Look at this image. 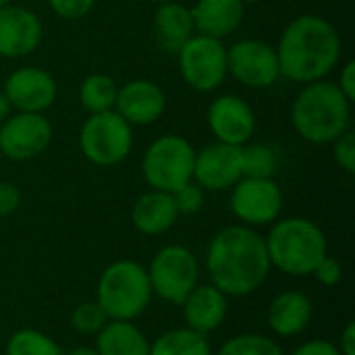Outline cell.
<instances>
[{"mask_svg":"<svg viewBox=\"0 0 355 355\" xmlns=\"http://www.w3.org/2000/svg\"><path fill=\"white\" fill-rule=\"evenodd\" d=\"M54 129L42 112H10L0 123V156L12 162L33 160L52 144Z\"/></svg>","mask_w":355,"mask_h":355,"instance_id":"7c38bea8","label":"cell"},{"mask_svg":"<svg viewBox=\"0 0 355 355\" xmlns=\"http://www.w3.org/2000/svg\"><path fill=\"white\" fill-rule=\"evenodd\" d=\"M337 347H339V354L341 355H355V322L354 320H349V322L343 327V331H341V335H339V343H337Z\"/></svg>","mask_w":355,"mask_h":355,"instance_id":"8d00e7d4","label":"cell"},{"mask_svg":"<svg viewBox=\"0 0 355 355\" xmlns=\"http://www.w3.org/2000/svg\"><path fill=\"white\" fill-rule=\"evenodd\" d=\"M8 2H12V0H0V6H4V4H8Z\"/></svg>","mask_w":355,"mask_h":355,"instance_id":"b9f144b4","label":"cell"},{"mask_svg":"<svg viewBox=\"0 0 355 355\" xmlns=\"http://www.w3.org/2000/svg\"><path fill=\"white\" fill-rule=\"evenodd\" d=\"M310 277H314L316 283L322 285V287H335V285H339L343 281V266H341V262L337 258L327 256V258H322L318 262V266L312 270Z\"/></svg>","mask_w":355,"mask_h":355,"instance_id":"d6a6232c","label":"cell"},{"mask_svg":"<svg viewBox=\"0 0 355 355\" xmlns=\"http://www.w3.org/2000/svg\"><path fill=\"white\" fill-rule=\"evenodd\" d=\"M241 171L243 177L275 179L279 171V154L270 144H245L241 146Z\"/></svg>","mask_w":355,"mask_h":355,"instance_id":"4316f807","label":"cell"},{"mask_svg":"<svg viewBox=\"0 0 355 355\" xmlns=\"http://www.w3.org/2000/svg\"><path fill=\"white\" fill-rule=\"evenodd\" d=\"M150 355H214L206 335L187 327L171 329L150 341Z\"/></svg>","mask_w":355,"mask_h":355,"instance_id":"cb8c5ba5","label":"cell"},{"mask_svg":"<svg viewBox=\"0 0 355 355\" xmlns=\"http://www.w3.org/2000/svg\"><path fill=\"white\" fill-rule=\"evenodd\" d=\"M154 297L181 306L189 291L200 283V260L198 256L179 243L160 248L150 264L146 266Z\"/></svg>","mask_w":355,"mask_h":355,"instance_id":"ba28073f","label":"cell"},{"mask_svg":"<svg viewBox=\"0 0 355 355\" xmlns=\"http://www.w3.org/2000/svg\"><path fill=\"white\" fill-rule=\"evenodd\" d=\"M96 0H48L50 10L62 21H79L94 8Z\"/></svg>","mask_w":355,"mask_h":355,"instance_id":"1f68e13d","label":"cell"},{"mask_svg":"<svg viewBox=\"0 0 355 355\" xmlns=\"http://www.w3.org/2000/svg\"><path fill=\"white\" fill-rule=\"evenodd\" d=\"M179 308L187 329L210 335L225 322L229 312V297L212 283H198Z\"/></svg>","mask_w":355,"mask_h":355,"instance_id":"d6986e66","label":"cell"},{"mask_svg":"<svg viewBox=\"0 0 355 355\" xmlns=\"http://www.w3.org/2000/svg\"><path fill=\"white\" fill-rule=\"evenodd\" d=\"M227 73L250 89H268L281 79L277 48L256 37L237 40L227 46Z\"/></svg>","mask_w":355,"mask_h":355,"instance_id":"8fae6325","label":"cell"},{"mask_svg":"<svg viewBox=\"0 0 355 355\" xmlns=\"http://www.w3.org/2000/svg\"><path fill=\"white\" fill-rule=\"evenodd\" d=\"M0 158H2V156H0Z\"/></svg>","mask_w":355,"mask_h":355,"instance_id":"7bdbcfd3","label":"cell"},{"mask_svg":"<svg viewBox=\"0 0 355 355\" xmlns=\"http://www.w3.org/2000/svg\"><path fill=\"white\" fill-rule=\"evenodd\" d=\"M289 355H341L337 343L329 339H310L302 345H297Z\"/></svg>","mask_w":355,"mask_h":355,"instance_id":"e575fe53","label":"cell"},{"mask_svg":"<svg viewBox=\"0 0 355 355\" xmlns=\"http://www.w3.org/2000/svg\"><path fill=\"white\" fill-rule=\"evenodd\" d=\"M148 2H152L156 6V4H162V2H168V0H148Z\"/></svg>","mask_w":355,"mask_h":355,"instance_id":"60d3db41","label":"cell"},{"mask_svg":"<svg viewBox=\"0 0 355 355\" xmlns=\"http://www.w3.org/2000/svg\"><path fill=\"white\" fill-rule=\"evenodd\" d=\"M275 48L281 77L297 85L329 79L343 58L339 29L327 17L314 12L291 19Z\"/></svg>","mask_w":355,"mask_h":355,"instance_id":"7a4b0ae2","label":"cell"},{"mask_svg":"<svg viewBox=\"0 0 355 355\" xmlns=\"http://www.w3.org/2000/svg\"><path fill=\"white\" fill-rule=\"evenodd\" d=\"M154 300L144 264L123 258L110 262L98 277L96 302L108 320H133L146 314Z\"/></svg>","mask_w":355,"mask_h":355,"instance_id":"5b68a950","label":"cell"},{"mask_svg":"<svg viewBox=\"0 0 355 355\" xmlns=\"http://www.w3.org/2000/svg\"><path fill=\"white\" fill-rule=\"evenodd\" d=\"M114 110L131 127H148L164 114L166 94L152 79H131L119 85Z\"/></svg>","mask_w":355,"mask_h":355,"instance_id":"e0dca14e","label":"cell"},{"mask_svg":"<svg viewBox=\"0 0 355 355\" xmlns=\"http://www.w3.org/2000/svg\"><path fill=\"white\" fill-rule=\"evenodd\" d=\"M106 322H108V316L104 314V310L100 308L96 300L81 302L71 312V327L75 333L83 337H92V335L96 337L104 329Z\"/></svg>","mask_w":355,"mask_h":355,"instance_id":"f1b7e54d","label":"cell"},{"mask_svg":"<svg viewBox=\"0 0 355 355\" xmlns=\"http://www.w3.org/2000/svg\"><path fill=\"white\" fill-rule=\"evenodd\" d=\"M44 40V23L27 6H0V58L19 60L33 54Z\"/></svg>","mask_w":355,"mask_h":355,"instance_id":"9a60e30c","label":"cell"},{"mask_svg":"<svg viewBox=\"0 0 355 355\" xmlns=\"http://www.w3.org/2000/svg\"><path fill=\"white\" fill-rule=\"evenodd\" d=\"M352 104L331 79L306 83L293 98L289 112L291 125L308 144H333L352 129Z\"/></svg>","mask_w":355,"mask_h":355,"instance_id":"3957f363","label":"cell"},{"mask_svg":"<svg viewBox=\"0 0 355 355\" xmlns=\"http://www.w3.org/2000/svg\"><path fill=\"white\" fill-rule=\"evenodd\" d=\"M175 56H177L181 79L193 92L212 94L229 77V73H227V46L223 40L208 37L202 33H193L177 50Z\"/></svg>","mask_w":355,"mask_h":355,"instance_id":"9c48e42d","label":"cell"},{"mask_svg":"<svg viewBox=\"0 0 355 355\" xmlns=\"http://www.w3.org/2000/svg\"><path fill=\"white\" fill-rule=\"evenodd\" d=\"M10 112H12V106L8 102V98L4 96V92L0 89V123H4L10 116Z\"/></svg>","mask_w":355,"mask_h":355,"instance_id":"74e56055","label":"cell"},{"mask_svg":"<svg viewBox=\"0 0 355 355\" xmlns=\"http://www.w3.org/2000/svg\"><path fill=\"white\" fill-rule=\"evenodd\" d=\"M314 316L310 295L300 289H287L272 297L266 310V324L279 339H293L306 333Z\"/></svg>","mask_w":355,"mask_h":355,"instance_id":"ac0fdd59","label":"cell"},{"mask_svg":"<svg viewBox=\"0 0 355 355\" xmlns=\"http://www.w3.org/2000/svg\"><path fill=\"white\" fill-rule=\"evenodd\" d=\"M285 206V196L281 185L275 179H258V177H241L229 196L231 214L239 220V225L258 229L270 227L281 218Z\"/></svg>","mask_w":355,"mask_h":355,"instance_id":"30bf717a","label":"cell"},{"mask_svg":"<svg viewBox=\"0 0 355 355\" xmlns=\"http://www.w3.org/2000/svg\"><path fill=\"white\" fill-rule=\"evenodd\" d=\"M241 177V146L212 141L202 150H196L193 181L204 191L231 189Z\"/></svg>","mask_w":355,"mask_h":355,"instance_id":"2e32d148","label":"cell"},{"mask_svg":"<svg viewBox=\"0 0 355 355\" xmlns=\"http://www.w3.org/2000/svg\"><path fill=\"white\" fill-rule=\"evenodd\" d=\"M331 152H333V160L335 164L347 173L354 175L355 173V133L354 129H347L343 135H339L333 144H331Z\"/></svg>","mask_w":355,"mask_h":355,"instance_id":"4dcf8cb0","label":"cell"},{"mask_svg":"<svg viewBox=\"0 0 355 355\" xmlns=\"http://www.w3.org/2000/svg\"><path fill=\"white\" fill-rule=\"evenodd\" d=\"M21 189L10 181H0V218L10 216L21 206Z\"/></svg>","mask_w":355,"mask_h":355,"instance_id":"836d02e7","label":"cell"},{"mask_svg":"<svg viewBox=\"0 0 355 355\" xmlns=\"http://www.w3.org/2000/svg\"><path fill=\"white\" fill-rule=\"evenodd\" d=\"M179 220V212L173 193L150 189L141 193L131 206V225L146 237H158L168 233Z\"/></svg>","mask_w":355,"mask_h":355,"instance_id":"ffe728a7","label":"cell"},{"mask_svg":"<svg viewBox=\"0 0 355 355\" xmlns=\"http://www.w3.org/2000/svg\"><path fill=\"white\" fill-rule=\"evenodd\" d=\"M193 144L179 133L156 137L141 156V175L150 189L173 193L193 181Z\"/></svg>","mask_w":355,"mask_h":355,"instance_id":"8992f818","label":"cell"},{"mask_svg":"<svg viewBox=\"0 0 355 355\" xmlns=\"http://www.w3.org/2000/svg\"><path fill=\"white\" fill-rule=\"evenodd\" d=\"M12 112H42L54 106L58 98V83L50 71L42 67H19L10 71L2 85Z\"/></svg>","mask_w":355,"mask_h":355,"instance_id":"5bb4252c","label":"cell"},{"mask_svg":"<svg viewBox=\"0 0 355 355\" xmlns=\"http://www.w3.org/2000/svg\"><path fill=\"white\" fill-rule=\"evenodd\" d=\"M173 200H175L179 216H193L204 208L206 191L196 181H189L183 187H179L177 191H173Z\"/></svg>","mask_w":355,"mask_h":355,"instance_id":"f546056e","label":"cell"},{"mask_svg":"<svg viewBox=\"0 0 355 355\" xmlns=\"http://www.w3.org/2000/svg\"><path fill=\"white\" fill-rule=\"evenodd\" d=\"M62 355H100L96 352V347H89V345H81V347H75V349H71V352H67V354Z\"/></svg>","mask_w":355,"mask_h":355,"instance_id":"f35d334b","label":"cell"},{"mask_svg":"<svg viewBox=\"0 0 355 355\" xmlns=\"http://www.w3.org/2000/svg\"><path fill=\"white\" fill-rule=\"evenodd\" d=\"M206 123L214 141L229 146L250 144L258 127L254 106L237 94L216 96L206 110Z\"/></svg>","mask_w":355,"mask_h":355,"instance_id":"4fadbf2b","label":"cell"},{"mask_svg":"<svg viewBox=\"0 0 355 355\" xmlns=\"http://www.w3.org/2000/svg\"><path fill=\"white\" fill-rule=\"evenodd\" d=\"M79 150L94 166H116L133 150V127L116 110L87 114L79 129Z\"/></svg>","mask_w":355,"mask_h":355,"instance_id":"52a82bcc","label":"cell"},{"mask_svg":"<svg viewBox=\"0 0 355 355\" xmlns=\"http://www.w3.org/2000/svg\"><path fill=\"white\" fill-rule=\"evenodd\" d=\"M154 33L158 46L168 52L177 54V50L196 33L193 17L189 6L177 0H168L162 4H156L154 10Z\"/></svg>","mask_w":355,"mask_h":355,"instance_id":"7402d4cb","label":"cell"},{"mask_svg":"<svg viewBox=\"0 0 355 355\" xmlns=\"http://www.w3.org/2000/svg\"><path fill=\"white\" fill-rule=\"evenodd\" d=\"M241 2L248 6V4H258V2H262V0H241Z\"/></svg>","mask_w":355,"mask_h":355,"instance_id":"ab89813d","label":"cell"},{"mask_svg":"<svg viewBox=\"0 0 355 355\" xmlns=\"http://www.w3.org/2000/svg\"><path fill=\"white\" fill-rule=\"evenodd\" d=\"M272 266L264 235L245 225H231L214 233L206 248V272L227 297H248L268 279Z\"/></svg>","mask_w":355,"mask_h":355,"instance_id":"6da1fadb","label":"cell"},{"mask_svg":"<svg viewBox=\"0 0 355 355\" xmlns=\"http://www.w3.org/2000/svg\"><path fill=\"white\" fill-rule=\"evenodd\" d=\"M189 10L196 33L223 42L241 27L245 17V4L241 0H196Z\"/></svg>","mask_w":355,"mask_h":355,"instance_id":"44dd1931","label":"cell"},{"mask_svg":"<svg viewBox=\"0 0 355 355\" xmlns=\"http://www.w3.org/2000/svg\"><path fill=\"white\" fill-rule=\"evenodd\" d=\"M335 83L349 102H355V60H345L341 64L339 77H337Z\"/></svg>","mask_w":355,"mask_h":355,"instance_id":"d590c367","label":"cell"},{"mask_svg":"<svg viewBox=\"0 0 355 355\" xmlns=\"http://www.w3.org/2000/svg\"><path fill=\"white\" fill-rule=\"evenodd\" d=\"M119 83L106 73H89L79 83V104L87 114L114 110Z\"/></svg>","mask_w":355,"mask_h":355,"instance_id":"d4e9b609","label":"cell"},{"mask_svg":"<svg viewBox=\"0 0 355 355\" xmlns=\"http://www.w3.org/2000/svg\"><path fill=\"white\" fill-rule=\"evenodd\" d=\"M214 355H287L283 347L266 335L241 333L227 339Z\"/></svg>","mask_w":355,"mask_h":355,"instance_id":"83f0119b","label":"cell"},{"mask_svg":"<svg viewBox=\"0 0 355 355\" xmlns=\"http://www.w3.org/2000/svg\"><path fill=\"white\" fill-rule=\"evenodd\" d=\"M100 355H150V339L133 320H108L96 335Z\"/></svg>","mask_w":355,"mask_h":355,"instance_id":"603a6c76","label":"cell"},{"mask_svg":"<svg viewBox=\"0 0 355 355\" xmlns=\"http://www.w3.org/2000/svg\"><path fill=\"white\" fill-rule=\"evenodd\" d=\"M270 266L289 277H310L329 256L324 231L306 216H287L270 225L264 235Z\"/></svg>","mask_w":355,"mask_h":355,"instance_id":"277c9868","label":"cell"},{"mask_svg":"<svg viewBox=\"0 0 355 355\" xmlns=\"http://www.w3.org/2000/svg\"><path fill=\"white\" fill-rule=\"evenodd\" d=\"M60 345L37 329L15 331L4 347V355H62Z\"/></svg>","mask_w":355,"mask_h":355,"instance_id":"484cf974","label":"cell"}]
</instances>
